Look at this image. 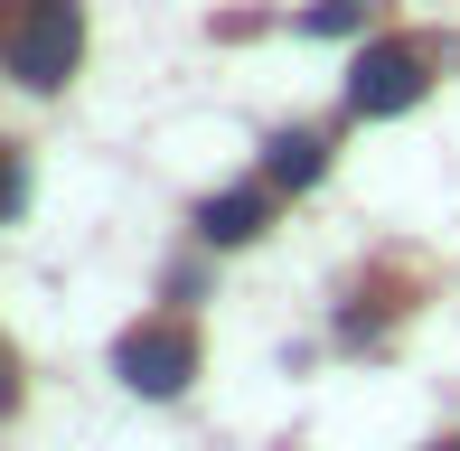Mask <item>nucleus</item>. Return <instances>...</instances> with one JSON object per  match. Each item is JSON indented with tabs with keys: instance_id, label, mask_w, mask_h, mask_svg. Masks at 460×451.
<instances>
[{
	"instance_id": "obj_1",
	"label": "nucleus",
	"mask_w": 460,
	"mask_h": 451,
	"mask_svg": "<svg viewBox=\"0 0 460 451\" xmlns=\"http://www.w3.org/2000/svg\"><path fill=\"white\" fill-rule=\"evenodd\" d=\"M85 57V10L75 0H10L0 10V66L19 75L29 94H57Z\"/></svg>"
},
{
	"instance_id": "obj_8",
	"label": "nucleus",
	"mask_w": 460,
	"mask_h": 451,
	"mask_svg": "<svg viewBox=\"0 0 460 451\" xmlns=\"http://www.w3.org/2000/svg\"><path fill=\"white\" fill-rule=\"evenodd\" d=\"M10 198H19V170H10V151H0V208H10Z\"/></svg>"
},
{
	"instance_id": "obj_5",
	"label": "nucleus",
	"mask_w": 460,
	"mask_h": 451,
	"mask_svg": "<svg viewBox=\"0 0 460 451\" xmlns=\"http://www.w3.org/2000/svg\"><path fill=\"white\" fill-rule=\"evenodd\" d=\"M320 170H329L320 132H273V151H263V179H273V189H310Z\"/></svg>"
},
{
	"instance_id": "obj_2",
	"label": "nucleus",
	"mask_w": 460,
	"mask_h": 451,
	"mask_svg": "<svg viewBox=\"0 0 460 451\" xmlns=\"http://www.w3.org/2000/svg\"><path fill=\"white\" fill-rule=\"evenodd\" d=\"M113 376L132 385V395H179L188 376H198V330L188 320H141V330H122V348H113Z\"/></svg>"
},
{
	"instance_id": "obj_6",
	"label": "nucleus",
	"mask_w": 460,
	"mask_h": 451,
	"mask_svg": "<svg viewBox=\"0 0 460 451\" xmlns=\"http://www.w3.org/2000/svg\"><path fill=\"white\" fill-rule=\"evenodd\" d=\"M301 29H310V38H348V29H367V0H320Z\"/></svg>"
},
{
	"instance_id": "obj_3",
	"label": "nucleus",
	"mask_w": 460,
	"mask_h": 451,
	"mask_svg": "<svg viewBox=\"0 0 460 451\" xmlns=\"http://www.w3.org/2000/svg\"><path fill=\"white\" fill-rule=\"evenodd\" d=\"M423 48H404V38H376V48L358 57V66H348V113H413L423 104Z\"/></svg>"
},
{
	"instance_id": "obj_4",
	"label": "nucleus",
	"mask_w": 460,
	"mask_h": 451,
	"mask_svg": "<svg viewBox=\"0 0 460 451\" xmlns=\"http://www.w3.org/2000/svg\"><path fill=\"white\" fill-rule=\"evenodd\" d=\"M263 217H273V198H263V189H226V198H207V208H198V235H207V244H254Z\"/></svg>"
},
{
	"instance_id": "obj_7",
	"label": "nucleus",
	"mask_w": 460,
	"mask_h": 451,
	"mask_svg": "<svg viewBox=\"0 0 460 451\" xmlns=\"http://www.w3.org/2000/svg\"><path fill=\"white\" fill-rule=\"evenodd\" d=\"M10 404H19V358L0 348V414H10Z\"/></svg>"
}]
</instances>
